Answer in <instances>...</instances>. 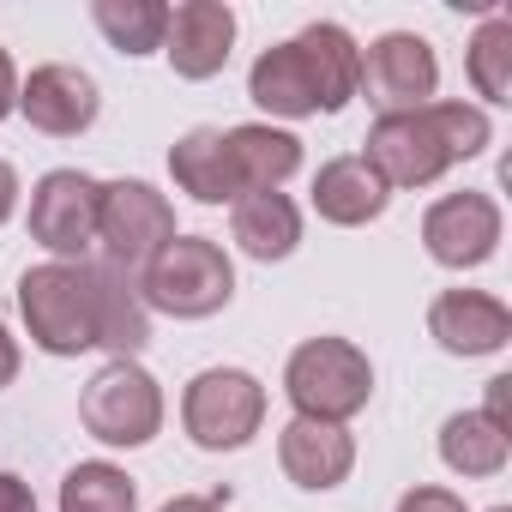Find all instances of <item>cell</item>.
<instances>
[{
  "label": "cell",
  "mask_w": 512,
  "mask_h": 512,
  "mask_svg": "<svg viewBox=\"0 0 512 512\" xmlns=\"http://www.w3.org/2000/svg\"><path fill=\"white\" fill-rule=\"evenodd\" d=\"M19 314L31 326V344L49 356L97 350V266L49 260L19 278Z\"/></svg>",
  "instance_id": "obj_1"
},
{
  "label": "cell",
  "mask_w": 512,
  "mask_h": 512,
  "mask_svg": "<svg viewBox=\"0 0 512 512\" xmlns=\"http://www.w3.org/2000/svg\"><path fill=\"white\" fill-rule=\"evenodd\" d=\"M229 296H235V266L205 235H175L139 272V302L169 320H211L217 308H229Z\"/></svg>",
  "instance_id": "obj_2"
},
{
  "label": "cell",
  "mask_w": 512,
  "mask_h": 512,
  "mask_svg": "<svg viewBox=\"0 0 512 512\" xmlns=\"http://www.w3.org/2000/svg\"><path fill=\"white\" fill-rule=\"evenodd\" d=\"M284 392H290L296 416L350 422L374 392V368L350 338H308L284 368Z\"/></svg>",
  "instance_id": "obj_3"
},
{
  "label": "cell",
  "mask_w": 512,
  "mask_h": 512,
  "mask_svg": "<svg viewBox=\"0 0 512 512\" xmlns=\"http://www.w3.org/2000/svg\"><path fill=\"white\" fill-rule=\"evenodd\" d=\"M181 422L193 434V446L205 452H241L266 422V386L247 368H205L187 380L181 398Z\"/></svg>",
  "instance_id": "obj_4"
},
{
  "label": "cell",
  "mask_w": 512,
  "mask_h": 512,
  "mask_svg": "<svg viewBox=\"0 0 512 512\" xmlns=\"http://www.w3.org/2000/svg\"><path fill=\"white\" fill-rule=\"evenodd\" d=\"M97 241L115 272H145L157 253L175 241V211L151 181H109L97 199Z\"/></svg>",
  "instance_id": "obj_5"
},
{
  "label": "cell",
  "mask_w": 512,
  "mask_h": 512,
  "mask_svg": "<svg viewBox=\"0 0 512 512\" xmlns=\"http://www.w3.org/2000/svg\"><path fill=\"white\" fill-rule=\"evenodd\" d=\"M79 422H85V434L103 440V446H145V440H157V428H163V392H157V380H151L139 362H109V368L85 386Z\"/></svg>",
  "instance_id": "obj_6"
},
{
  "label": "cell",
  "mask_w": 512,
  "mask_h": 512,
  "mask_svg": "<svg viewBox=\"0 0 512 512\" xmlns=\"http://www.w3.org/2000/svg\"><path fill=\"white\" fill-rule=\"evenodd\" d=\"M362 163L386 187H428V181H440L452 169V151H446V133L434 121V103L410 109V115H380L374 133H368Z\"/></svg>",
  "instance_id": "obj_7"
},
{
  "label": "cell",
  "mask_w": 512,
  "mask_h": 512,
  "mask_svg": "<svg viewBox=\"0 0 512 512\" xmlns=\"http://www.w3.org/2000/svg\"><path fill=\"white\" fill-rule=\"evenodd\" d=\"M434 85H440V61H434L428 37L386 31V37L368 43V55H362V91L380 103V115L428 109L434 103Z\"/></svg>",
  "instance_id": "obj_8"
},
{
  "label": "cell",
  "mask_w": 512,
  "mask_h": 512,
  "mask_svg": "<svg viewBox=\"0 0 512 512\" xmlns=\"http://www.w3.org/2000/svg\"><path fill=\"white\" fill-rule=\"evenodd\" d=\"M97 199L103 181H91L85 169H49L31 193V235L61 260H79L97 241Z\"/></svg>",
  "instance_id": "obj_9"
},
{
  "label": "cell",
  "mask_w": 512,
  "mask_h": 512,
  "mask_svg": "<svg viewBox=\"0 0 512 512\" xmlns=\"http://www.w3.org/2000/svg\"><path fill=\"white\" fill-rule=\"evenodd\" d=\"M422 241L440 266L452 272H470V266H488L494 260V247H500V205L488 193H446L428 205L422 217Z\"/></svg>",
  "instance_id": "obj_10"
},
{
  "label": "cell",
  "mask_w": 512,
  "mask_h": 512,
  "mask_svg": "<svg viewBox=\"0 0 512 512\" xmlns=\"http://www.w3.org/2000/svg\"><path fill=\"white\" fill-rule=\"evenodd\" d=\"M97 79L85 67H67V61H49L37 67L25 85H19V109L37 133L49 139H79L91 121H97Z\"/></svg>",
  "instance_id": "obj_11"
},
{
  "label": "cell",
  "mask_w": 512,
  "mask_h": 512,
  "mask_svg": "<svg viewBox=\"0 0 512 512\" xmlns=\"http://www.w3.org/2000/svg\"><path fill=\"white\" fill-rule=\"evenodd\" d=\"M235 49V13L229 0H187V7L169 13V31H163V55L181 79H211L223 73Z\"/></svg>",
  "instance_id": "obj_12"
},
{
  "label": "cell",
  "mask_w": 512,
  "mask_h": 512,
  "mask_svg": "<svg viewBox=\"0 0 512 512\" xmlns=\"http://www.w3.org/2000/svg\"><path fill=\"white\" fill-rule=\"evenodd\" d=\"M428 332L446 356H494L512 344V314L482 290H446L428 308Z\"/></svg>",
  "instance_id": "obj_13"
},
{
  "label": "cell",
  "mask_w": 512,
  "mask_h": 512,
  "mask_svg": "<svg viewBox=\"0 0 512 512\" xmlns=\"http://www.w3.org/2000/svg\"><path fill=\"white\" fill-rule=\"evenodd\" d=\"M278 458H284V476L308 494H326L338 488L350 470H356V440L344 434V422H314V416H296L284 422L278 434Z\"/></svg>",
  "instance_id": "obj_14"
},
{
  "label": "cell",
  "mask_w": 512,
  "mask_h": 512,
  "mask_svg": "<svg viewBox=\"0 0 512 512\" xmlns=\"http://www.w3.org/2000/svg\"><path fill=\"white\" fill-rule=\"evenodd\" d=\"M223 145H229V163H235L241 193H278V187L302 169V139L284 133V127L247 121V127H229Z\"/></svg>",
  "instance_id": "obj_15"
},
{
  "label": "cell",
  "mask_w": 512,
  "mask_h": 512,
  "mask_svg": "<svg viewBox=\"0 0 512 512\" xmlns=\"http://www.w3.org/2000/svg\"><path fill=\"white\" fill-rule=\"evenodd\" d=\"M296 49H302V61H308V79H314V97H320V109L326 115H338V109H350V97L362 91V49H356V37L344 31V25H308L302 37H296Z\"/></svg>",
  "instance_id": "obj_16"
},
{
  "label": "cell",
  "mask_w": 512,
  "mask_h": 512,
  "mask_svg": "<svg viewBox=\"0 0 512 512\" xmlns=\"http://www.w3.org/2000/svg\"><path fill=\"white\" fill-rule=\"evenodd\" d=\"M229 229H235V247L247 260H290L296 241H302V211L290 193H241L235 211H229Z\"/></svg>",
  "instance_id": "obj_17"
},
{
  "label": "cell",
  "mask_w": 512,
  "mask_h": 512,
  "mask_svg": "<svg viewBox=\"0 0 512 512\" xmlns=\"http://www.w3.org/2000/svg\"><path fill=\"white\" fill-rule=\"evenodd\" d=\"M392 187L362 163V157H332L320 175H314V211L338 229H356V223H374L386 211Z\"/></svg>",
  "instance_id": "obj_18"
},
{
  "label": "cell",
  "mask_w": 512,
  "mask_h": 512,
  "mask_svg": "<svg viewBox=\"0 0 512 512\" xmlns=\"http://www.w3.org/2000/svg\"><path fill=\"white\" fill-rule=\"evenodd\" d=\"M169 175H175V187L193 193L199 205H235V199H241V181H235V163H229V145H223L217 127H193L187 139H175Z\"/></svg>",
  "instance_id": "obj_19"
},
{
  "label": "cell",
  "mask_w": 512,
  "mask_h": 512,
  "mask_svg": "<svg viewBox=\"0 0 512 512\" xmlns=\"http://www.w3.org/2000/svg\"><path fill=\"white\" fill-rule=\"evenodd\" d=\"M247 97L284 115V121H302V115H320V97H314V79H308V61L296 43H272L247 73Z\"/></svg>",
  "instance_id": "obj_20"
},
{
  "label": "cell",
  "mask_w": 512,
  "mask_h": 512,
  "mask_svg": "<svg viewBox=\"0 0 512 512\" xmlns=\"http://www.w3.org/2000/svg\"><path fill=\"white\" fill-rule=\"evenodd\" d=\"M97 344L115 350V362H133V350L151 344L145 302L127 284V272H115V266H97Z\"/></svg>",
  "instance_id": "obj_21"
},
{
  "label": "cell",
  "mask_w": 512,
  "mask_h": 512,
  "mask_svg": "<svg viewBox=\"0 0 512 512\" xmlns=\"http://www.w3.org/2000/svg\"><path fill=\"white\" fill-rule=\"evenodd\" d=\"M506 452H512V434H500L482 410H458L440 428V458L458 476H500L506 470Z\"/></svg>",
  "instance_id": "obj_22"
},
{
  "label": "cell",
  "mask_w": 512,
  "mask_h": 512,
  "mask_svg": "<svg viewBox=\"0 0 512 512\" xmlns=\"http://www.w3.org/2000/svg\"><path fill=\"white\" fill-rule=\"evenodd\" d=\"M91 19L121 55H151L163 49V31H169L163 0H91Z\"/></svg>",
  "instance_id": "obj_23"
},
{
  "label": "cell",
  "mask_w": 512,
  "mask_h": 512,
  "mask_svg": "<svg viewBox=\"0 0 512 512\" xmlns=\"http://www.w3.org/2000/svg\"><path fill=\"white\" fill-rule=\"evenodd\" d=\"M61 512H139V488L127 470L91 458V464H73L67 482H61Z\"/></svg>",
  "instance_id": "obj_24"
},
{
  "label": "cell",
  "mask_w": 512,
  "mask_h": 512,
  "mask_svg": "<svg viewBox=\"0 0 512 512\" xmlns=\"http://www.w3.org/2000/svg\"><path fill=\"white\" fill-rule=\"evenodd\" d=\"M470 85L488 103H512V13H488L470 37Z\"/></svg>",
  "instance_id": "obj_25"
},
{
  "label": "cell",
  "mask_w": 512,
  "mask_h": 512,
  "mask_svg": "<svg viewBox=\"0 0 512 512\" xmlns=\"http://www.w3.org/2000/svg\"><path fill=\"white\" fill-rule=\"evenodd\" d=\"M434 121H440V133H446L452 163L488 151V139H494V127H488V115H482L476 103H434Z\"/></svg>",
  "instance_id": "obj_26"
},
{
  "label": "cell",
  "mask_w": 512,
  "mask_h": 512,
  "mask_svg": "<svg viewBox=\"0 0 512 512\" xmlns=\"http://www.w3.org/2000/svg\"><path fill=\"white\" fill-rule=\"evenodd\" d=\"M398 512H464V500L452 488H410L398 500Z\"/></svg>",
  "instance_id": "obj_27"
},
{
  "label": "cell",
  "mask_w": 512,
  "mask_h": 512,
  "mask_svg": "<svg viewBox=\"0 0 512 512\" xmlns=\"http://www.w3.org/2000/svg\"><path fill=\"white\" fill-rule=\"evenodd\" d=\"M500 434H512V374H500V380H488V410H482Z\"/></svg>",
  "instance_id": "obj_28"
},
{
  "label": "cell",
  "mask_w": 512,
  "mask_h": 512,
  "mask_svg": "<svg viewBox=\"0 0 512 512\" xmlns=\"http://www.w3.org/2000/svg\"><path fill=\"white\" fill-rule=\"evenodd\" d=\"M0 512H37L31 482H25V476H13V470H0Z\"/></svg>",
  "instance_id": "obj_29"
},
{
  "label": "cell",
  "mask_w": 512,
  "mask_h": 512,
  "mask_svg": "<svg viewBox=\"0 0 512 512\" xmlns=\"http://www.w3.org/2000/svg\"><path fill=\"white\" fill-rule=\"evenodd\" d=\"M19 109V73H13V55L0 49V121Z\"/></svg>",
  "instance_id": "obj_30"
},
{
  "label": "cell",
  "mask_w": 512,
  "mask_h": 512,
  "mask_svg": "<svg viewBox=\"0 0 512 512\" xmlns=\"http://www.w3.org/2000/svg\"><path fill=\"white\" fill-rule=\"evenodd\" d=\"M13 211H19V175H13V163H0V223Z\"/></svg>",
  "instance_id": "obj_31"
},
{
  "label": "cell",
  "mask_w": 512,
  "mask_h": 512,
  "mask_svg": "<svg viewBox=\"0 0 512 512\" xmlns=\"http://www.w3.org/2000/svg\"><path fill=\"white\" fill-rule=\"evenodd\" d=\"M19 380V344H13V332L0 326V386H13Z\"/></svg>",
  "instance_id": "obj_32"
},
{
  "label": "cell",
  "mask_w": 512,
  "mask_h": 512,
  "mask_svg": "<svg viewBox=\"0 0 512 512\" xmlns=\"http://www.w3.org/2000/svg\"><path fill=\"white\" fill-rule=\"evenodd\" d=\"M163 512H223V500H205V494H175Z\"/></svg>",
  "instance_id": "obj_33"
},
{
  "label": "cell",
  "mask_w": 512,
  "mask_h": 512,
  "mask_svg": "<svg viewBox=\"0 0 512 512\" xmlns=\"http://www.w3.org/2000/svg\"><path fill=\"white\" fill-rule=\"evenodd\" d=\"M494 512H512V506H494Z\"/></svg>",
  "instance_id": "obj_34"
}]
</instances>
